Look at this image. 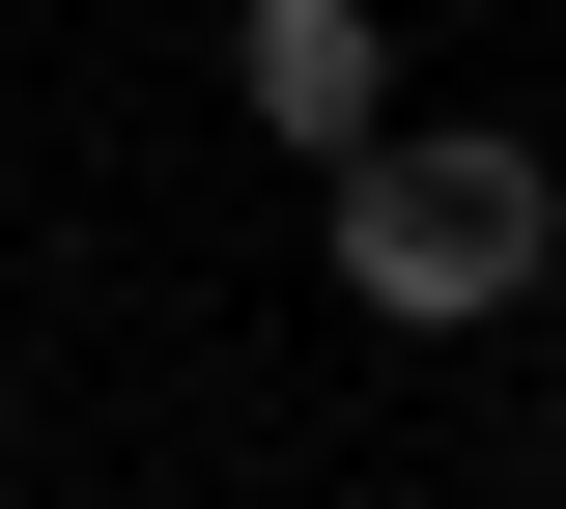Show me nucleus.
<instances>
[{
    "label": "nucleus",
    "instance_id": "nucleus-1",
    "mask_svg": "<svg viewBox=\"0 0 566 509\" xmlns=\"http://www.w3.org/2000/svg\"><path fill=\"white\" fill-rule=\"evenodd\" d=\"M312 255H340V311H397V340H482V311L566 284V170L538 142H397V114H368L340 199H312Z\"/></svg>",
    "mask_w": 566,
    "mask_h": 509
},
{
    "label": "nucleus",
    "instance_id": "nucleus-2",
    "mask_svg": "<svg viewBox=\"0 0 566 509\" xmlns=\"http://www.w3.org/2000/svg\"><path fill=\"white\" fill-rule=\"evenodd\" d=\"M227 85H255V142L340 170L368 114H397V29H368V0H255V29H227Z\"/></svg>",
    "mask_w": 566,
    "mask_h": 509
}]
</instances>
